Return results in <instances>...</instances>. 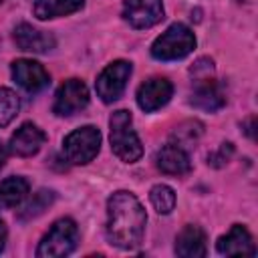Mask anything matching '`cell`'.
Masks as SVG:
<instances>
[{"label":"cell","mask_w":258,"mask_h":258,"mask_svg":"<svg viewBox=\"0 0 258 258\" xmlns=\"http://www.w3.org/2000/svg\"><path fill=\"white\" fill-rule=\"evenodd\" d=\"M147 216L135 194L119 189L107 200V240L121 250L141 246Z\"/></svg>","instance_id":"6da1fadb"},{"label":"cell","mask_w":258,"mask_h":258,"mask_svg":"<svg viewBox=\"0 0 258 258\" xmlns=\"http://www.w3.org/2000/svg\"><path fill=\"white\" fill-rule=\"evenodd\" d=\"M111 151L125 163H135L143 155V145L133 129V117L127 109H119L109 119Z\"/></svg>","instance_id":"7a4b0ae2"},{"label":"cell","mask_w":258,"mask_h":258,"mask_svg":"<svg viewBox=\"0 0 258 258\" xmlns=\"http://www.w3.org/2000/svg\"><path fill=\"white\" fill-rule=\"evenodd\" d=\"M196 48V34L189 26L173 22L165 32H161L151 44V56L157 60H179L191 54Z\"/></svg>","instance_id":"3957f363"},{"label":"cell","mask_w":258,"mask_h":258,"mask_svg":"<svg viewBox=\"0 0 258 258\" xmlns=\"http://www.w3.org/2000/svg\"><path fill=\"white\" fill-rule=\"evenodd\" d=\"M79 244V228L75 220L71 218H60L56 220L50 230L44 234L36 248L38 258H58V256H69L75 252Z\"/></svg>","instance_id":"277c9868"},{"label":"cell","mask_w":258,"mask_h":258,"mask_svg":"<svg viewBox=\"0 0 258 258\" xmlns=\"http://www.w3.org/2000/svg\"><path fill=\"white\" fill-rule=\"evenodd\" d=\"M101 149V131L95 125H85L71 131L62 141V153L69 163L85 165L97 157Z\"/></svg>","instance_id":"5b68a950"},{"label":"cell","mask_w":258,"mask_h":258,"mask_svg":"<svg viewBox=\"0 0 258 258\" xmlns=\"http://www.w3.org/2000/svg\"><path fill=\"white\" fill-rule=\"evenodd\" d=\"M131 71L133 67L129 60H113L99 73L95 81V89L103 103H115L123 95L127 81L131 77Z\"/></svg>","instance_id":"8992f818"},{"label":"cell","mask_w":258,"mask_h":258,"mask_svg":"<svg viewBox=\"0 0 258 258\" xmlns=\"http://www.w3.org/2000/svg\"><path fill=\"white\" fill-rule=\"evenodd\" d=\"M89 105V89L81 79H69L64 81L54 95L52 111L58 117H71L79 111H83Z\"/></svg>","instance_id":"52a82bcc"},{"label":"cell","mask_w":258,"mask_h":258,"mask_svg":"<svg viewBox=\"0 0 258 258\" xmlns=\"http://www.w3.org/2000/svg\"><path fill=\"white\" fill-rule=\"evenodd\" d=\"M123 20L137 28H151L163 20V0H125Z\"/></svg>","instance_id":"ba28073f"},{"label":"cell","mask_w":258,"mask_h":258,"mask_svg":"<svg viewBox=\"0 0 258 258\" xmlns=\"http://www.w3.org/2000/svg\"><path fill=\"white\" fill-rule=\"evenodd\" d=\"M10 71H12V79L16 81V85L22 87L26 93H40L50 83L48 71L32 58H16Z\"/></svg>","instance_id":"9c48e42d"},{"label":"cell","mask_w":258,"mask_h":258,"mask_svg":"<svg viewBox=\"0 0 258 258\" xmlns=\"http://www.w3.org/2000/svg\"><path fill=\"white\" fill-rule=\"evenodd\" d=\"M173 95V85L165 77H151L143 81L137 89V105L145 113H153L169 103Z\"/></svg>","instance_id":"30bf717a"},{"label":"cell","mask_w":258,"mask_h":258,"mask_svg":"<svg viewBox=\"0 0 258 258\" xmlns=\"http://www.w3.org/2000/svg\"><path fill=\"white\" fill-rule=\"evenodd\" d=\"M189 105H194L200 111H210V113L220 111L226 105L224 87L214 77L196 81L194 91H191V97H189Z\"/></svg>","instance_id":"8fae6325"},{"label":"cell","mask_w":258,"mask_h":258,"mask_svg":"<svg viewBox=\"0 0 258 258\" xmlns=\"http://www.w3.org/2000/svg\"><path fill=\"white\" fill-rule=\"evenodd\" d=\"M46 141V133L34 123H22L10 137V153L18 157H32L40 151Z\"/></svg>","instance_id":"7c38bea8"},{"label":"cell","mask_w":258,"mask_h":258,"mask_svg":"<svg viewBox=\"0 0 258 258\" xmlns=\"http://www.w3.org/2000/svg\"><path fill=\"white\" fill-rule=\"evenodd\" d=\"M216 250L222 256H254L256 254L252 234L242 224H234L228 234L220 236L216 242Z\"/></svg>","instance_id":"4fadbf2b"},{"label":"cell","mask_w":258,"mask_h":258,"mask_svg":"<svg viewBox=\"0 0 258 258\" xmlns=\"http://www.w3.org/2000/svg\"><path fill=\"white\" fill-rule=\"evenodd\" d=\"M14 42L24 52H48L56 44V40L50 32L38 30L28 22H20L14 28Z\"/></svg>","instance_id":"5bb4252c"},{"label":"cell","mask_w":258,"mask_h":258,"mask_svg":"<svg viewBox=\"0 0 258 258\" xmlns=\"http://www.w3.org/2000/svg\"><path fill=\"white\" fill-rule=\"evenodd\" d=\"M155 165L167 175H185L191 169V159L183 147L167 143L155 153Z\"/></svg>","instance_id":"9a60e30c"},{"label":"cell","mask_w":258,"mask_h":258,"mask_svg":"<svg viewBox=\"0 0 258 258\" xmlns=\"http://www.w3.org/2000/svg\"><path fill=\"white\" fill-rule=\"evenodd\" d=\"M175 254L181 258H204L208 254L206 232L194 224L183 226L175 238Z\"/></svg>","instance_id":"2e32d148"},{"label":"cell","mask_w":258,"mask_h":258,"mask_svg":"<svg viewBox=\"0 0 258 258\" xmlns=\"http://www.w3.org/2000/svg\"><path fill=\"white\" fill-rule=\"evenodd\" d=\"M30 191V183L22 175H12L0 181V208L2 210H12L18 204L24 202V198Z\"/></svg>","instance_id":"e0dca14e"},{"label":"cell","mask_w":258,"mask_h":258,"mask_svg":"<svg viewBox=\"0 0 258 258\" xmlns=\"http://www.w3.org/2000/svg\"><path fill=\"white\" fill-rule=\"evenodd\" d=\"M85 6V0H36L34 2V16L38 20L60 18L79 12Z\"/></svg>","instance_id":"ac0fdd59"},{"label":"cell","mask_w":258,"mask_h":258,"mask_svg":"<svg viewBox=\"0 0 258 258\" xmlns=\"http://www.w3.org/2000/svg\"><path fill=\"white\" fill-rule=\"evenodd\" d=\"M54 191L52 189H38L36 194H32V198L24 204V208L20 210L18 218L20 220H32L36 216H40L44 210H48V206L54 202Z\"/></svg>","instance_id":"d6986e66"},{"label":"cell","mask_w":258,"mask_h":258,"mask_svg":"<svg viewBox=\"0 0 258 258\" xmlns=\"http://www.w3.org/2000/svg\"><path fill=\"white\" fill-rule=\"evenodd\" d=\"M149 200H151V206L155 208L157 214H171L173 208H175V191L165 185V183H157L149 189Z\"/></svg>","instance_id":"ffe728a7"},{"label":"cell","mask_w":258,"mask_h":258,"mask_svg":"<svg viewBox=\"0 0 258 258\" xmlns=\"http://www.w3.org/2000/svg\"><path fill=\"white\" fill-rule=\"evenodd\" d=\"M20 109V99L18 95L8 89V87H0V127H6Z\"/></svg>","instance_id":"44dd1931"},{"label":"cell","mask_w":258,"mask_h":258,"mask_svg":"<svg viewBox=\"0 0 258 258\" xmlns=\"http://www.w3.org/2000/svg\"><path fill=\"white\" fill-rule=\"evenodd\" d=\"M202 133H204V125L200 121H185L179 127H175V131H173V139L175 141L173 143L185 149L187 145L196 143L202 137Z\"/></svg>","instance_id":"7402d4cb"},{"label":"cell","mask_w":258,"mask_h":258,"mask_svg":"<svg viewBox=\"0 0 258 258\" xmlns=\"http://www.w3.org/2000/svg\"><path fill=\"white\" fill-rule=\"evenodd\" d=\"M189 73H191L194 81L210 79V77H214V60H212V58H208V56L198 58V60L194 62V67L189 69Z\"/></svg>","instance_id":"603a6c76"},{"label":"cell","mask_w":258,"mask_h":258,"mask_svg":"<svg viewBox=\"0 0 258 258\" xmlns=\"http://www.w3.org/2000/svg\"><path fill=\"white\" fill-rule=\"evenodd\" d=\"M232 153H234L232 143H222V145L218 147V151H214V153H210V155H208V163H210V165H214V167H222L224 163H228V161H230Z\"/></svg>","instance_id":"cb8c5ba5"},{"label":"cell","mask_w":258,"mask_h":258,"mask_svg":"<svg viewBox=\"0 0 258 258\" xmlns=\"http://www.w3.org/2000/svg\"><path fill=\"white\" fill-rule=\"evenodd\" d=\"M254 123H256V117H254V115L244 121V133H246L248 137H252V139H254Z\"/></svg>","instance_id":"d4e9b609"},{"label":"cell","mask_w":258,"mask_h":258,"mask_svg":"<svg viewBox=\"0 0 258 258\" xmlns=\"http://www.w3.org/2000/svg\"><path fill=\"white\" fill-rule=\"evenodd\" d=\"M6 236H8V232H6V224H4V220L0 218V252H2L4 246H6Z\"/></svg>","instance_id":"484cf974"},{"label":"cell","mask_w":258,"mask_h":258,"mask_svg":"<svg viewBox=\"0 0 258 258\" xmlns=\"http://www.w3.org/2000/svg\"><path fill=\"white\" fill-rule=\"evenodd\" d=\"M6 157H8V149H6V145L0 141V169H2L4 163H6Z\"/></svg>","instance_id":"4316f807"},{"label":"cell","mask_w":258,"mask_h":258,"mask_svg":"<svg viewBox=\"0 0 258 258\" xmlns=\"http://www.w3.org/2000/svg\"><path fill=\"white\" fill-rule=\"evenodd\" d=\"M2 2H4V0H0V4H2Z\"/></svg>","instance_id":"83f0119b"}]
</instances>
